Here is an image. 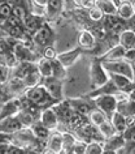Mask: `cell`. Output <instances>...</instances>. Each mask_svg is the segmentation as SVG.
Returning <instances> with one entry per match:
<instances>
[{
	"instance_id": "cell-19",
	"label": "cell",
	"mask_w": 135,
	"mask_h": 154,
	"mask_svg": "<svg viewBox=\"0 0 135 154\" xmlns=\"http://www.w3.org/2000/svg\"><path fill=\"white\" fill-rule=\"evenodd\" d=\"M51 67H52V76L63 80V81L68 77V68L57 59V56L51 59Z\"/></svg>"
},
{
	"instance_id": "cell-23",
	"label": "cell",
	"mask_w": 135,
	"mask_h": 154,
	"mask_svg": "<svg viewBox=\"0 0 135 154\" xmlns=\"http://www.w3.org/2000/svg\"><path fill=\"white\" fill-rule=\"evenodd\" d=\"M134 41H135V32H133V30L125 29L122 33H119V41H118V43L121 45L122 47H125L126 50L133 48Z\"/></svg>"
},
{
	"instance_id": "cell-27",
	"label": "cell",
	"mask_w": 135,
	"mask_h": 154,
	"mask_svg": "<svg viewBox=\"0 0 135 154\" xmlns=\"http://www.w3.org/2000/svg\"><path fill=\"white\" fill-rule=\"evenodd\" d=\"M77 136L73 132H63V153H70L72 148L77 142Z\"/></svg>"
},
{
	"instance_id": "cell-36",
	"label": "cell",
	"mask_w": 135,
	"mask_h": 154,
	"mask_svg": "<svg viewBox=\"0 0 135 154\" xmlns=\"http://www.w3.org/2000/svg\"><path fill=\"white\" fill-rule=\"evenodd\" d=\"M49 0H30V9L31 12L34 9H40L42 12H44L45 5L48 4Z\"/></svg>"
},
{
	"instance_id": "cell-8",
	"label": "cell",
	"mask_w": 135,
	"mask_h": 154,
	"mask_svg": "<svg viewBox=\"0 0 135 154\" xmlns=\"http://www.w3.org/2000/svg\"><path fill=\"white\" fill-rule=\"evenodd\" d=\"M45 22H47V20H45V17L43 14L35 13V12H29L26 14V17L24 18V21H22V25H24L26 32H28L30 35H33V34L35 33L38 29H40Z\"/></svg>"
},
{
	"instance_id": "cell-28",
	"label": "cell",
	"mask_w": 135,
	"mask_h": 154,
	"mask_svg": "<svg viewBox=\"0 0 135 154\" xmlns=\"http://www.w3.org/2000/svg\"><path fill=\"white\" fill-rule=\"evenodd\" d=\"M117 14L121 18H123V20H129V18L134 14V9H133V5H131V2L122 0V3L117 8Z\"/></svg>"
},
{
	"instance_id": "cell-25",
	"label": "cell",
	"mask_w": 135,
	"mask_h": 154,
	"mask_svg": "<svg viewBox=\"0 0 135 154\" xmlns=\"http://www.w3.org/2000/svg\"><path fill=\"white\" fill-rule=\"evenodd\" d=\"M16 115H17L20 123L22 124V127H28V128H30V127L34 124V122L38 120V119L34 116V115L30 112L29 110H26V109H21Z\"/></svg>"
},
{
	"instance_id": "cell-34",
	"label": "cell",
	"mask_w": 135,
	"mask_h": 154,
	"mask_svg": "<svg viewBox=\"0 0 135 154\" xmlns=\"http://www.w3.org/2000/svg\"><path fill=\"white\" fill-rule=\"evenodd\" d=\"M10 16H12V5L1 2L0 3V17L4 18V20H8Z\"/></svg>"
},
{
	"instance_id": "cell-16",
	"label": "cell",
	"mask_w": 135,
	"mask_h": 154,
	"mask_svg": "<svg viewBox=\"0 0 135 154\" xmlns=\"http://www.w3.org/2000/svg\"><path fill=\"white\" fill-rule=\"evenodd\" d=\"M118 93H121V91L117 89V86L114 85V82L112 81L110 77H109V80H108L105 84H103V85H100L98 88H95V89H92L87 95H88V97H91V98H95V97L104 95V94L116 95V94H118Z\"/></svg>"
},
{
	"instance_id": "cell-17",
	"label": "cell",
	"mask_w": 135,
	"mask_h": 154,
	"mask_svg": "<svg viewBox=\"0 0 135 154\" xmlns=\"http://www.w3.org/2000/svg\"><path fill=\"white\" fill-rule=\"evenodd\" d=\"M125 51L126 48L122 47L121 45H116L113 47L108 48L103 55H100L99 57L103 61H112V60H121L123 59V55H125Z\"/></svg>"
},
{
	"instance_id": "cell-7",
	"label": "cell",
	"mask_w": 135,
	"mask_h": 154,
	"mask_svg": "<svg viewBox=\"0 0 135 154\" xmlns=\"http://www.w3.org/2000/svg\"><path fill=\"white\" fill-rule=\"evenodd\" d=\"M94 101L96 107L99 110H101L107 115L108 119H110V116L114 114L116 109H117V99H116L114 95H109V94L99 95V97L94 98Z\"/></svg>"
},
{
	"instance_id": "cell-38",
	"label": "cell",
	"mask_w": 135,
	"mask_h": 154,
	"mask_svg": "<svg viewBox=\"0 0 135 154\" xmlns=\"http://www.w3.org/2000/svg\"><path fill=\"white\" fill-rule=\"evenodd\" d=\"M8 77H9V68L0 63V84H4L8 81Z\"/></svg>"
},
{
	"instance_id": "cell-6",
	"label": "cell",
	"mask_w": 135,
	"mask_h": 154,
	"mask_svg": "<svg viewBox=\"0 0 135 154\" xmlns=\"http://www.w3.org/2000/svg\"><path fill=\"white\" fill-rule=\"evenodd\" d=\"M68 102L75 112L86 115V116H88V114L94 109H96L94 98L88 97V95H83V97H79V98H70L68 99Z\"/></svg>"
},
{
	"instance_id": "cell-12",
	"label": "cell",
	"mask_w": 135,
	"mask_h": 154,
	"mask_svg": "<svg viewBox=\"0 0 135 154\" xmlns=\"http://www.w3.org/2000/svg\"><path fill=\"white\" fill-rule=\"evenodd\" d=\"M21 128H24V127H22L20 120H18L17 115H10V116H5L0 119V132L3 133L13 134Z\"/></svg>"
},
{
	"instance_id": "cell-35",
	"label": "cell",
	"mask_w": 135,
	"mask_h": 154,
	"mask_svg": "<svg viewBox=\"0 0 135 154\" xmlns=\"http://www.w3.org/2000/svg\"><path fill=\"white\" fill-rule=\"evenodd\" d=\"M96 3V0H73V5L75 8H81V9H88L91 7H94Z\"/></svg>"
},
{
	"instance_id": "cell-22",
	"label": "cell",
	"mask_w": 135,
	"mask_h": 154,
	"mask_svg": "<svg viewBox=\"0 0 135 154\" xmlns=\"http://www.w3.org/2000/svg\"><path fill=\"white\" fill-rule=\"evenodd\" d=\"M37 68L39 71L42 77H49L52 76V67H51V59L45 56H40L37 60Z\"/></svg>"
},
{
	"instance_id": "cell-37",
	"label": "cell",
	"mask_w": 135,
	"mask_h": 154,
	"mask_svg": "<svg viewBox=\"0 0 135 154\" xmlns=\"http://www.w3.org/2000/svg\"><path fill=\"white\" fill-rule=\"evenodd\" d=\"M86 142L84 141H81V140H77V142L74 144V146L72 148V154H84L86 153Z\"/></svg>"
},
{
	"instance_id": "cell-21",
	"label": "cell",
	"mask_w": 135,
	"mask_h": 154,
	"mask_svg": "<svg viewBox=\"0 0 135 154\" xmlns=\"http://www.w3.org/2000/svg\"><path fill=\"white\" fill-rule=\"evenodd\" d=\"M42 79H43V77L40 76V73H39V71H38V68L35 65V67H34L22 80H24L26 88H33L35 85H39V84L42 82Z\"/></svg>"
},
{
	"instance_id": "cell-41",
	"label": "cell",
	"mask_w": 135,
	"mask_h": 154,
	"mask_svg": "<svg viewBox=\"0 0 135 154\" xmlns=\"http://www.w3.org/2000/svg\"><path fill=\"white\" fill-rule=\"evenodd\" d=\"M126 25H127V29L129 30L135 32V13L129 18V20H126Z\"/></svg>"
},
{
	"instance_id": "cell-29",
	"label": "cell",
	"mask_w": 135,
	"mask_h": 154,
	"mask_svg": "<svg viewBox=\"0 0 135 154\" xmlns=\"http://www.w3.org/2000/svg\"><path fill=\"white\" fill-rule=\"evenodd\" d=\"M107 115L103 112L101 110H99L98 107L96 109H94L91 111L90 114H88V120H90V123L91 124H94V125H96V127H99L101 123H104L107 120Z\"/></svg>"
},
{
	"instance_id": "cell-13",
	"label": "cell",
	"mask_w": 135,
	"mask_h": 154,
	"mask_svg": "<svg viewBox=\"0 0 135 154\" xmlns=\"http://www.w3.org/2000/svg\"><path fill=\"white\" fill-rule=\"evenodd\" d=\"M110 80L114 82V85L117 86V89L122 93L130 94V91H133V89L135 88V82L131 79L122 75H116V73H109Z\"/></svg>"
},
{
	"instance_id": "cell-14",
	"label": "cell",
	"mask_w": 135,
	"mask_h": 154,
	"mask_svg": "<svg viewBox=\"0 0 135 154\" xmlns=\"http://www.w3.org/2000/svg\"><path fill=\"white\" fill-rule=\"evenodd\" d=\"M83 52H84V51L78 46V47L72 48V50H69V51L57 54V59H59L66 68H70L72 65L79 59V56L82 55Z\"/></svg>"
},
{
	"instance_id": "cell-33",
	"label": "cell",
	"mask_w": 135,
	"mask_h": 154,
	"mask_svg": "<svg viewBox=\"0 0 135 154\" xmlns=\"http://www.w3.org/2000/svg\"><path fill=\"white\" fill-rule=\"evenodd\" d=\"M99 129L101 131V133L104 134V137H105V138L113 136V134L116 133V129H114V127L112 125V123H110L109 119H107L104 123H101V124L99 125Z\"/></svg>"
},
{
	"instance_id": "cell-18",
	"label": "cell",
	"mask_w": 135,
	"mask_h": 154,
	"mask_svg": "<svg viewBox=\"0 0 135 154\" xmlns=\"http://www.w3.org/2000/svg\"><path fill=\"white\" fill-rule=\"evenodd\" d=\"M116 111L122 114L125 118L127 116H135V102L130 98H125L121 101H117V109Z\"/></svg>"
},
{
	"instance_id": "cell-2",
	"label": "cell",
	"mask_w": 135,
	"mask_h": 154,
	"mask_svg": "<svg viewBox=\"0 0 135 154\" xmlns=\"http://www.w3.org/2000/svg\"><path fill=\"white\" fill-rule=\"evenodd\" d=\"M90 80H91V89H95L109 80V73L104 68L103 61L99 56H95L91 61L90 67Z\"/></svg>"
},
{
	"instance_id": "cell-43",
	"label": "cell",
	"mask_w": 135,
	"mask_h": 154,
	"mask_svg": "<svg viewBox=\"0 0 135 154\" xmlns=\"http://www.w3.org/2000/svg\"><path fill=\"white\" fill-rule=\"evenodd\" d=\"M112 2H113V4H114L116 7H117V8H118V5L122 3V0H112Z\"/></svg>"
},
{
	"instance_id": "cell-42",
	"label": "cell",
	"mask_w": 135,
	"mask_h": 154,
	"mask_svg": "<svg viewBox=\"0 0 135 154\" xmlns=\"http://www.w3.org/2000/svg\"><path fill=\"white\" fill-rule=\"evenodd\" d=\"M131 68H133V81L135 82V61L131 63Z\"/></svg>"
},
{
	"instance_id": "cell-20",
	"label": "cell",
	"mask_w": 135,
	"mask_h": 154,
	"mask_svg": "<svg viewBox=\"0 0 135 154\" xmlns=\"http://www.w3.org/2000/svg\"><path fill=\"white\" fill-rule=\"evenodd\" d=\"M30 129H31V132L34 133V136H35L38 140H42V141H47L48 136L51 134V131H49L47 127H44L39 120L34 122V124L30 127Z\"/></svg>"
},
{
	"instance_id": "cell-11",
	"label": "cell",
	"mask_w": 135,
	"mask_h": 154,
	"mask_svg": "<svg viewBox=\"0 0 135 154\" xmlns=\"http://www.w3.org/2000/svg\"><path fill=\"white\" fill-rule=\"evenodd\" d=\"M44 153H63V133L57 129L51 131V134L47 138Z\"/></svg>"
},
{
	"instance_id": "cell-4",
	"label": "cell",
	"mask_w": 135,
	"mask_h": 154,
	"mask_svg": "<svg viewBox=\"0 0 135 154\" xmlns=\"http://www.w3.org/2000/svg\"><path fill=\"white\" fill-rule=\"evenodd\" d=\"M40 84L45 88V90L56 101H63L64 99V81L63 80L57 79L55 76H49V77H43Z\"/></svg>"
},
{
	"instance_id": "cell-9",
	"label": "cell",
	"mask_w": 135,
	"mask_h": 154,
	"mask_svg": "<svg viewBox=\"0 0 135 154\" xmlns=\"http://www.w3.org/2000/svg\"><path fill=\"white\" fill-rule=\"evenodd\" d=\"M64 7V0H49L43 12V16L45 17L47 22L56 21L63 14Z\"/></svg>"
},
{
	"instance_id": "cell-32",
	"label": "cell",
	"mask_w": 135,
	"mask_h": 154,
	"mask_svg": "<svg viewBox=\"0 0 135 154\" xmlns=\"http://www.w3.org/2000/svg\"><path fill=\"white\" fill-rule=\"evenodd\" d=\"M104 149H103V144L96 141H90L86 145V153L84 154H103Z\"/></svg>"
},
{
	"instance_id": "cell-40",
	"label": "cell",
	"mask_w": 135,
	"mask_h": 154,
	"mask_svg": "<svg viewBox=\"0 0 135 154\" xmlns=\"http://www.w3.org/2000/svg\"><path fill=\"white\" fill-rule=\"evenodd\" d=\"M123 60H126L127 63H134L135 61V48H129L125 51V55H123Z\"/></svg>"
},
{
	"instance_id": "cell-39",
	"label": "cell",
	"mask_w": 135,
	"mask_h": 154,
	"mask_svg": "<svg viewBox=\"0 0 135 154\" xmlns=\"http://www.w3.org/2000/svg\"><path fill=\"white\" fill-rule=\"evenodd\" d=\"M42 56H45V57H48V59H53V57L57 56V52L53 46H48V47L42 50Z\"/></svg>"
},
{
	"instance_id": "cell-1",
	"label": "cell",
	"mask_w": 135,
	"mask_h": 154,
	"mask_svg": "<svg viewBox=\"0 0 135 154\" xmlns=\"http://www.w3.org/2000/svg\"><path fill=\"white\" fill-rule=\"evenodd\" d=\"M24 94L30 102L34 103V105H37L42 110L52 107L53 105H56V103L59 102V101H56V99L53 98L47 90H45V88L42 85V84L35 85L33 88H26Z\"/></svg>"
},
{
	"instance_id": "cell-45",
	"label": "cell",
	"mask_w": 135,
	"mask_h": 154,
	"mask_svg": "<svg viewBox=\"0 0 135 154\" xmlns=\"http://www.w3.org/2000/svg\"><path fill=\"white\" fill-rule=\"evenodd\" d=\"M133 48H135V41H134V46H133Z\"/></svg>"
},
{
	"instance_id": "cell-26",
	"label": "cell",
	"mask_w": 135,
	"mask_h": 154,
	"mask_svg": "<svg viewBox=\"0 0 135 154\" xmlns=\"http://www.w3.org/2000/svg\"><path fill=\"white\" fill-rule=\"evenodd\" d=\"M95 4L98 5V8L104 13V16L117 14V7L113 4L112 0H96Z\"/></svg>"
},
{
	"instance_id": "cell-31",
	"label": "cell",
	"mask_w": 135,
	"mask_h": 154,
	"mask_svg": "<svg viewBox=\"0 0 135 154\" xmlns=\"http://www.w3.org/2000/svg\"><path fill=\"white\" fill-rule=\"evenodd\" d=\"M87 16L94 24H100L104 18V13L98 8V5L95 4L94 7H91V8L87 9Z\"/></svg>"
},
{
	"instance_id": "cell-30",
	"label": "cell",
	"mask_w": 135,
	"mask_h": 154,
	"mask_svg": "<svg viewBox=\"0 0 135 154\" xmlns=\"http://www.w3.org/2000/svg\"><path fill=\"white\" fill-rule=\"evenodd\" d=\"M29 12H31L29 8L28 4H16L12 7V16H14L16 18H18L21 22L24 21V18L26 17V14H28Z\"/></svg>"
},
{
	"instance_id": "cell-3",
	"label": "cell",
	"mask_w": 135,
	"mask_h": 154,
	"mask_svg": "<svg viewBox=\"0 0 135 154\" xmlns=\"http://www.w3.org/2000/svg\"><path fill=\"white\" fill-rule=\"evenodd\" d=\"M31 42L35 47L40 50L48 47V46H52L53 42H55V32L51 28V25L48 22H45L40 29H38L31 35Z\"/></svg>"
},
{
	"instance_id": "cell-44",
	"label": "cell",
	"mask_w": 135,
	"mask_h": 154,
	"mask_svg": "<svg viewBox=\"0 0 135 154\" xmlns=\"http://www.w3.org/2000/svg\"><path fill=\"white\" fill-rule=\"evenodd\" d=\"M131 5H133V9H134V13H135V0L134 2H131Z\"/></svg>"
},
{
	"instance_id": "cell-10",
	"label": "cell",
	"mask_w": 135,
	"mask_h": 154,
	"mask_svg": "<svg viewBox=\"0 0 135 154\" xmlns=\"http://www.w3.org/2000/svg\"><path fill=\"white\" fill-rule=\"evenodd\" d=\"M125 138L122 133L116 132L113 136L108 137L103 142V149L104 153H118L119 149H125Z\"/></svg>"
},
{
	"instance_id": "cell-24",
	"label": "cell",
	"mask_w": 135,
	"mask_h": 154,
	"mask_svg": "<svg viewBox=\"0 0 135 154\" xmlns=\"http://www.w3.org/2000/svg\"><path fill=\"white\" fill-rule=\"evenodd\" d=\"M109 120H110V123H112V125L114 127L116 132H118V133H122L123 131H125V129L127 128L126 118L123 116L122 114L117 112V111H114V114L110 116Z\"/></svg>"
},
{
	"instance_id": "cell-15",
	"label": "cell",
	"mask_w": 135,
	"mask_h": 154,
	"mask_svg": "<svg viewBox=\"0 0 135 154\" xmlns=\"http://www.w3.org/2000/svg\"><path fill=\"white\" fill-rule=\"evenodd\" d=\"M39 122L44 127H47L49 131L57 129V127H59V119H57V115L55 114V111H53L52 107H48V109L42 110Z\"/></svg>"
},
{
	"instance_id": "cell-5",
	"label": "cell",
	"mask_w": 135,
	"mask_h": 154,
	"mask_svg": "<svg viewBox=\"0 0 135 154\" xmlns=\"http://www.w3.org/2000/svg\"><path fill=\"white\" fill-rule=\"evenodd\" d=\"M103 61V60H101ZM104 68L107 69L108 73H116V75H122L133 80V68L131 64L127 63L126 60H112V61H103Z\"/></svg>"
}]
</instances>
